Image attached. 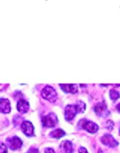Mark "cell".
<instances>
[{"label": "cell", "instance_id": "cell-4", "mask_svg": "<svg viewBox=\"0 0 120 153\" xmlns=\"http://www.w3.org/2000/svg\"><path fill=\"white\" fill-rule=\"evenodd\" d=\"M78 111L77 109L76 105H67L64 110V116L66 121H72Z\"/></svg>", "mask_w": 120, "mask_h": 153}, {"label": "cell", "instance_id": "cell-13", "mask_svg": "<svg viewBox=\"0 0 120 153\" xmlns=\"http://www.w3.org/2000/svg\"><path fill=\"white\" fill-rule=\"evenodd\" d=\"M65 134V131L63 129H61V128H56V129H54L53 131L49 133V136L52 137V138H55V139L61 138L62 136H64Z\"/></svg>", "mask_w": 120, "mask_h": 153}, {"label": "cell", "instance_id": "cell-3", "mask_svg": "<svg viewBox=\"0 0 120 153\" xmlns=\"http://www.w3.org/2000/svg\"><path fill=\"white\" fill-rule=\"evenodd\" d=\"M58 123V118L54 113L45 115L42 118V124L44 128H54Z\"/></svg>", "mask_w": 120, "mask_h": 153}, {"label": "cell", "instance_id": "cell-15", "mask_svg": "<svg viewBox=\"0 0 120 153\" xmlns=\"http://www.w3.org/2000/svg\"><path fill=\"white\" fill-rule=\"evenodd\" d=\"M120 97V94L119 91H117L116 89H111L110 90V98L112 99L113 100H116Z\"/></svg>", "mask_w": 120, "mask_h": 153}, {"label": "cell", "instance_id": "cell-2", "mask_svg": "<svg viewBox=\"0 0 120 153\" xmlns=\"http://www.w3.org/2000/svg\"><path fill=\"white\" fill-rule=\"evenodd\" d=\"M78 125L80 126L81 128L85 129L86 131L90 133V134H95L98 131L99 129V126L95 123H94L92 121L85 120V119L80 120Z\"/></svg>", "mask_w": 120, "mask_h": 153}, {"label": "cell", "instance_id": "cell-22", "mask_svg": "<svg viewBox=\"0 0 120 153\" xmlns=\"http://www.w3.org/2000/svg\"><path fill=\"white\" fill-rule=\"evenodd\" d=\"M117 110H118L119 112H120V103L119 104H118V105H117Z\"/></svg>", "mask_w": 120, "mask_h": 153}, {"label": "cell", "instance_id": "cell-8", "mask_svg": "<svg viewBox=\"0 0 120 153\" xmlns=\"http://www.w3.org/2000/svg\"><path fill=\"white\" fill-rule=\"evenodd\" d=\"M22 130L27 136L34 135V128L33 123L29 121H24L22 123Z\"/></svg>", "mask_w": 120, "mask_h": 153}, {"label": "cell", "instance_id": "cell-12", "mask_svg": "<svg viewBox=\"0 0 120 153\" xmlns=\"http://www.w3.org/2000/svg\"><path fill=\"white\" fill-rule=\"evenodd\" d=\"M61 148L63 149V151L66 153H72V152H73L72 144L69 140H65L61 143Z\"/></svg>", "mask_w": 120, "mask_h": 153}, {"label": "cell", "instance_id": "cell-1", "mask_svg": "<svg viewBox=\"0 0 120 153\" xmlns=\"http://www.w3.org/2000/svg\"><path fill=\"white\" fill-rule=\"evenodd\" d=\"M42 97L47 100H49L50 102H55L57 99V93L55 89L52 86L47 85L42 89Z\"/></svg>", "mask_w": 120, "mask_h": 153}, {"label": "cell", "instance_id": "cell-9", "mask_svg": "<svg viewBox=\"0 0 120 153\" xmlns=\"http://www.w3.org/2000/svg\"><path fill=\"white\" fill-rule=\"evenodd\" d=\"M16 108L17 111L20 113L24 114V113L28 112V111L29 110V103L28 100H26L24 99H20L17 102Z\"/></svg>", "mask_w": 120, "mask_h": 153}, {"label": "cell", "instance_id": "cell-18", "mask_svg": "<svg viewBox=\"0 0 120 153\" xmlns=\"http://www.w3.org/2000/svg\"><path fill=\"white\" fill-rule=\"evenodd\" d=\"M21 121H22V119L20 116H16V117H14V123H15V125H17L18 123L21 122Z\"/></svg>", "mask_w": 120, "mask_h": 153}, {"label": "cell", "instance_id": "cell-20", "mask_svg": "<svg viewBox=\"0 0 120 153\" xmlns=\"http://www.w3.org/2000/svg\"><path fill=\"white\" fill-rule=\"evenodd\" d=\"M44 153H55V151L52 149V148H46L45 151H44Z\"/></svg>", "mask_w": 120, "mask_h": 153}, {"label": "cell", "instance_id": "cell-19", "mask_svg": "<svg viewBox=\"0 0 120 153\" xmlns=\"http://www.w3.org/2000/svg\"><path fill=\"white\" fill-rule=\"evenodd\" d=\"M28 153H39L38 152V150L37 148H30L29 150H28Z\"/></svg>", "mask_w": 120, "mask_h": 153}, {"label": "cell", "instance_id": "cell-14", "mask_svg": "<svg viewBox=\"0 0 120 153\" xmlns=\"http://www.w3.org/2000/svg\"><path fill=\"white\" fill-rule=\"evenodd\" d=\"M75 105H76L78 111L80 112V113L83 112V111H85V109H86V105H85V103H84L83 101H82V100H78Z\"/></svg>", "mask_w": 120, "mask_h": 153}, {"label": "cell", "instance_id": "cell-7", "mask_svg": "<svg viewBox=\"0 0 120 153\" xmlns=\"http://www.w3.org/2000/svg\"><path fill=\"white\" fill-rule=\"evenodd\" d=\"M101 140L102 144H104L105 146H107L108 147H116L119 145L118 141L109 134H104L103 136L101 138Z\"/></svg>", "mask_w": 120, "mask_h": 153}, {"label": "cell", "instance_id": "cell-16", "mask_svg": "<svg viewBox=\"0 0 120 153\" xmlns=\"http://www.w3.org/2000/svg\"><path fill=\"white\" fill-rule=\"evenodd\" d=\"M8 152V148L4 143H1L0 145V153H7Z\"/></svg>", "mask_w": 120, "mask_h": 153}, {"label": "cell", "instance_id": "cell-11", "mask_svg": "<svg viewBox=\"0 0 120 153\" xmlns=\"http://www.w3.org/2000/svg\"><path fill=\"white\" fill-rule=\"evenodd\" d=\"M0 107L2 113H9L11 111V105L9 100L4 98H1L0 100Z\"/></svg>", "mask_w": 120, "mask_h": 153}, {"label": "cell", "instance_id": "cell-21", "mask_svg": "<svg viewBox=\"0 0 120 153\" xmlns=\"http://www.w3.org/2000/svg\"><path fill=\"white\" fill-rule=\"evenodd\" d=\"M78 153H88V152L84 147H80L78 149Z\"/></svg>", "mask_w": 120, "mask_h": 153}, {"label": "cell", "instance_id": "cell-23", "mask_svg": "<svg viewBox=\"0 0 120 153\" xmlns=\"http://www.w3.org/2000/svg\"><path fill=\"white\" fill-rule=\"evenodd\" d=\"M119 134H120V129H119Z\"/></svg>", "mask_w": 120, "mask_h": 153}, {"label": "cell", "instance_id": "cell-5", "mask_svg": "<svg viewBox=\"0 0 120 153\" xmlns=\"http://www.w3.org/2000/svg\"><path fill=\"white\" fill-rule=\"evenodd\" d=\"M94 111L99 117H107L110 113L109 111L107 110V104L104 101L99 102L95 105L94 107Z\"/></svg>", "mask_w": 120, "mask_h": 153}, {"label": "cell", "instance_id": "cell-6", "mask_svg": "<svg viewBox=\"0 0 120 153\" xmlns=\"http://www.w3.org/2000/svg\"><path fill=\"white\" fill-rule=\"evenodd\" d=\"M7 145L10 149L15 151L22 147V140L17 136H12L7 140Z\"/></svg>", "mask_w": 120, "mask_h": 153}, {"label": "cell", "instance_id": "cell-17", "mask_svg": "<svg viewBox=\"0 0 120 153\" xmlns=\"http://www.w3.org/2000/svg\"><path fill=\"white\" fill-rule=\"evenodd\" d=\"M113 126H114V123H113V121L112 120L107 121V123H106V127H107L108 129H113Z\"/></svg>", "mask_w": 120, "mask_h": 153}, {"label": "cell", "instance_id": "cell-10", "mask_svg": "<svg viewBox=\"0 0 120 153\" xmlns=\"http://www.w3.org/2000/svg\"><path fill=\"white\" fill-rule=\"evenodd\" d=\"M60 88L68 94H77L78 91V87L76 84H60Z\"/></svg>", "mask_w": 120, "mask_h": 153}]
</instances>
